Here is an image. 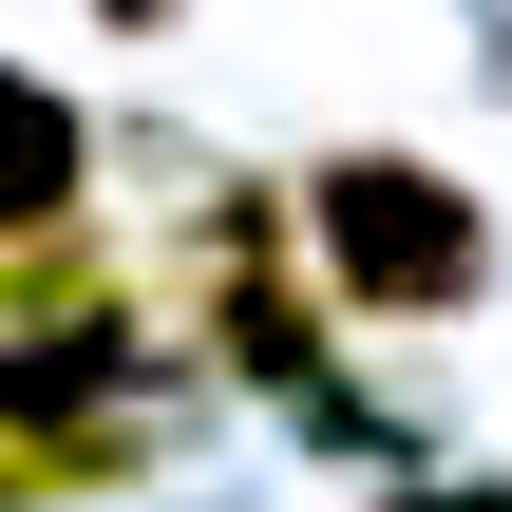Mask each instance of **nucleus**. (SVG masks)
<instances>
[{"label":"nucleus","instance_id":"obj_1","mask_svg":"<svg viewBox=\"0 0 512 512\" xmlns=\"http://www.w3.org/2000/svg\"><path fill=\"white\" fill-rule=\"evenodd\" d=\"M304 247H323V285H342V304H380V323H437V304H475V285H494L475 190H456V171H418V152H342V171L304 190Z\"/></svg>","mask_w":512,"mask_h":512},{"label":"nucleus","instance_id":"obj_2","mask_svg":"<svg viewBox=\"0 0 512 512\" xmlns=\"http://www.w3.org/2000/svg\"><path fill=\"white\" fill-rule=\"evenodd\" d=\"M0 228H19V247L76 228V95H38L19 57H0Z\"/></svg>","mask_w":512,"mask_h":512}]
</instances>
